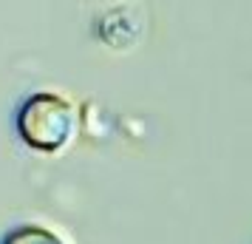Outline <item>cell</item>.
<instances>
[{
	"instance_id": "1",
	"label": "cell",
	"mask_w": 252,
	"mask_h": 244,
	"mask_svg": "<svg viewBox=\"0 0 252 244\" xmlns=\"http://www.w3.org/2000/svg\"><path fill=\"white\" fill-rule=\"evenodd\" d=\"M74 131V108L60 94H32L17 111V134L34 151H60Z\"/></svg>"
},
{
	"instance_id": "2",
	"label": "cell",
	"mask_w": 252,
	"mask_h": 244,
	"mask_svg": "<svg viewBox=\"0 0 252 244\" xmlns=\"http://www.w3.org/2000/svg\"><path fill=\"white\" fill-rule=\"evenodd\" d=\"M0 244H63L60 236H54L46 227H37V224H20L3 236Z\"/></svg>"
}]
</instances>
